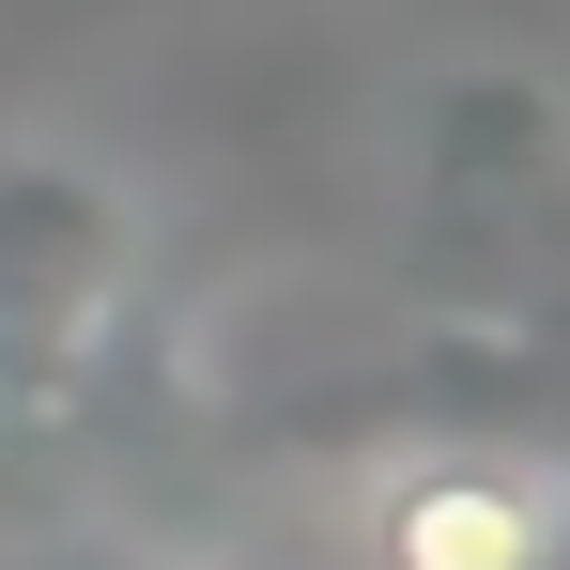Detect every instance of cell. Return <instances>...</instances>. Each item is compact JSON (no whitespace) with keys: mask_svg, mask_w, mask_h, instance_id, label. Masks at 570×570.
I'll return each instance as SVG.
<instances>
[{"mask_svg":"<svg viewBox=\"0 0 570 570\" xmlns=\"http://www.w3.org/2000/svg\"><path fill=\"white\" fill-rule=\"evenodd\" d=\"M139 200L62 139H0V463H47L94 432L108 371L139 340Z\"/></svg>","mask_w":570,"mask_h":570,"instance_id":"obj_1","label":"cell"},{"mask_svg":"<svg viewBox=\"0 0 570 570\" xmlns=\"http://www.w3.org/2000/svg\"><path fill=\"white\" fill-rule=\"evenodd\" d=\"M371 570H570V478L493 432H448L371 478Z\"/></svg>","mask_w":570,"mask_h":570,"instance_id":"obj_2","label":"cell"}]
</instances>
